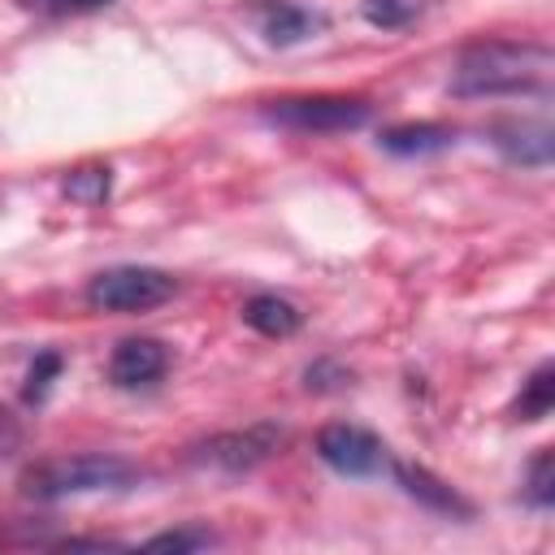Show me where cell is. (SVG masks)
Masks as SVG:
<instances>
[{
	"mask_svg": "<svg viewBox=\"0 0 555 555\" xmlns=\"http://www.w3.org/2000/svg\"><path fill=\"white\" fill-rule=\"evenodd\" d=\"M17 447H22V421L0 403V460H4V455H13Z\"/></svg>",
	"mask_w": 555,
	"mask_h": 555,
	"instance_id": "obj_19",
	"label": "cell"
},
{
	"mask_svg": "<svg viewBox=\"0 0 555 555\" xmlns=\"http://www.w3.org/2000/svg\"><path fill=\"white\" fill-rule=\"evenodd\" d=\"M494 147L512 165L542 169V165H551L555 139H551V126L546 121H503V126H494Z\"/></svg>",
	"mask_w": 555,
	"mask_h": 555,
	"instance_id": "obj_8",
	"label": "cell"
},
{
	"mask_svg": "<svg viewBox=\"0 0 555 555\" xmlns=\"http://www.w3.org/2000/svg\"><path fill=\"white\" fill-rule=\"evenodd\" d=\"M286 429L273 425V421H260V425H247V429H234V434H217L199 447V460L225 468V473H243V468H256L264 464L278 447H282Z\"/></svg>",
	"mask_w": 555,
	"mask_h": 555,
	"instance_id": "obj_6",
	"label": "cell"
},
{
	"mask_svg": "<svg viewBox=\"0 0 555 555\" xmlns=\"http://www.w3.org/2000/svg\"><path fill=\"white\" fill-rule=\"evenodd\" d=\"M451 130L447 126H434V121H421V126H395L382 134V147L395 152V156H429V152H442L451 147Z\"/></svg>",
	"mask_w": 555,
	"mask_h": 555,
	"instance_id": "obj_11",
	"label": "cell"
},
{
	"mask_svg": "<svg viewBox=\"0 0 555 555\" xmlns=\"http://www.w3.org/2000/svg\"><path fill=\"white\" fill-rule=\"evenodd\" d=\"M212 538L208 533H186V529H173V533H156L147 546H165V551H199L208 546Z\"/></svg>",
	"mask_w": 555,
	"mask_h": 555,
	"instance_id": "obj_18",
	"label": "cell"
},
{
	"mask_svg": "<svg viewBox=\"0 0 555 555\" xmlns=\"http://www.w3.org/2000/svg\"><path fill=\"white\" fill-rule=\"evenodd\" d=\"M312 30H321V17L317 13H308V9H299V4H278V9H269L264 13V35H269V43H299V39H308Z\"/></svg>",
	"mask_w": 555,
	"mask_h": 555,
	"instance_id": "obj_13",
	"label": "cell"
},
{
	"mask_svg": "<svg viewBox=\"0 0 555 555\" xmlns=\"http://www.w3.org/2000/svg\"><path fill=\"white\" fill-rule=\"evenodd\" d=\"M555 403V364H538L529 373V382L520 386L516 403H512V416L516 421H542Z\"/></svg>",
	"mask_w": 555,
	"mask_h": 555,
	"instance_id": "obj_12",
	"label": "cell"
},
{
	"mask_svg": "<svg viewBox=\"0 0 555 555\" xmlns=\"http://www.w3.org/2000/svg\"><path fill=\"white\" fill-rule=\"evenodd\" d=\"M317 455L343 473V477H373L386 468V447L377 434L360 429V425H325L317 434Z\"/></svg>",
	"mask_w": 555,
	"mask_h": 555,
	"instance_id": "obj_5",
	"label": "cell"
},
{
	"mask_svg": "<svg viewBox=\"0 0 555 555\" xmlns=\"http://www.w3.org/2000/svg\"><path fill=\"white\" fill-rule=\"evenodd\" d=\"M551 74V48L542 43H512L486 39L460 52L451 91L455 95H507V91H538Z\"/></svg>",
	"mask_w": 555,
	"mask_h": 555,
	"instance_id": "obj_1",
	"label": "cell"
},
{
	"mask_svg": "<svg viewBox=\"0 0 555 555\" xmlns=\"http://www.w3.org/2000/svg\"><path fill=\"white\" fill-rule=\"evenodd\" d=\"M269 121L291 126V130H312V134H334V130H356L369 121V104L356 95H291L269 104Z\"/></svg>",
	"mask_w": 555,
	"mask_h": 555,
	"instance_id": "obj_4",
	"label": "cell"
},
{
	"mask_svg": "<svg viewBox=\"0 0 555 555\" xmlns=\"http://www.w3.org/2000/svg\"><path fill=\"white\" fill-rule=\"evenodd\" d=\"M178 282L165 269H147V264H117L91 278L87 286V304L100 312H152L165 299H173Z\"/></svg>",
	"mask_w": 555,
	"mask_h": 555,
	"instance_id": "obj_3",
	"label": "cell"
},
{
	"mask_svg": "<svg viewBox=\"0 0 555 555\" xmlns=\"http://www.w3.org/2000/svg\"><path fill=\"white\" fill-rule=\"evenodd\" d=\"M243 321L264 338H291L304 325V312L282 295H251L243 304Z\"/></svg>",
	"mask_w": 555,
	"mask_h": 555,
	"instance_id": "obj_10",
	"label": "cell"
},
{
	"mask_svg": "<svg viewBox=\"0 0 555 555\" xmlns=\"http://www.w3.org/2000/svg\"><path fill=\"white\" fill-rule=\"evenodd\" d=\"M165 369H169V351H165V343H156V338H126V343H117L113 356H108V377H113V386H121V390L152 386V382L165 377Z\"/></svg>",
	"mask_w": 555,
	"mask_h": 555,
	"instance_id": "obj_7",
	"label": "cell"
},
{
	"mask_svg": "<svg viewBox=\"0 0 555 555\" xmlns=\"http://www.w3.org/2000/svg\"><path fill=\"white\" fill-rule=\"evenodd\" d=\"M134 464L117 460V455H65V460H48L22 473V490L30 499L56 503L69 494H95V490H126L134 481Z\"/></svg>",
	"mask_w": 555,
	"mask_h": 555,
	"instance_id": "obj_2",
	"label": "cell"
},
{
	"mask_svg": "<svg viewBox=\"0 0 555 555\" xmlns=\"http://www.w3.org/2000/svg\"><path fill=\"white\" fill-rule=\"evenodd\" d=\"M360 13H364L369 26L399 30L421 13V0H360Z\"/></svg>",
	"mask_w": 555,
	"mask_h": 555,
	"instance_id": "obj_14",
	"label": "cell"
},
{
	"mask_svg": "<svg viewBox=\"0 0 555 555\" xmlns=\"http://www.w3.org/2000/svg\"><path fill=\"white\" fill-rule=\"evenodd\" d=\"M525 499L533 507H551L555 503V455L542 447L533 460H529V481H525Z\"/></svg>",
	"mask_w": 555,
	"mask_h": 555,
	"instance_id": "obj_15",
	"label": "cell"
},
{
	"mask_svg": "<svg viewBox=\"0 0 555 555\" xmlns=\"http://www.w3.org/2000/svg\"><path fill=\"white\" fill-rule=\"evenodd\" d=\"M65 195L78 199V204H100L108 195V169H78L65 182Z\"/></svg>",
	"mask_w": 555,
	"mask_h": 555,
	"instance_id": "obj_16",
	"label": "cell"
},
{
	"mask_svg": "<svg viewBox=\"0 0 555 555\" xmlns=\"http://www.w3.org/2000/svg\"><path fill=\"white\" fill-rule=\"evenodd\" d=\"M74 4H108V0H74Z\"/></svg>",
	"mask_w": 555,
	"mask_h": 555,
	"instance_id": "obj_20",
	"label": "cell"
},
{
	"mask_svg": "<svg viewBox=\"0 0 555 555\" xmlns=\"http://www.w3.org/2000/svg\"><path fill=\"white\" fill-rule=\"evenodd\" d=\"M56 373H61V356H56V351H43V356L35 360L30 377H26V403H39V399L48 395V386H52Z\"/></svg>",
	"mask_w": 555,
	"mask_h": 555,
	"instance_id": "obj_17",
	"label": "cell"
},
{
	"mask_svg": "<svg viewBox=\"0 0 555 555\" xmlns=\"http://www.w3.org/2000/svg\"><path fill=\"white\" fill-rule=\"evenodd\" d=\"M395 477L403 486V494H412L416 503H425L429 512H442V516H473V507L442 481L434 477L429 468H416V464H395Z\"/></svg>",
	"mask_w": 555,
	"mask_h": 555,
	"instance_id": "obj_9",
	"label": "cell"
}]
</instances>
